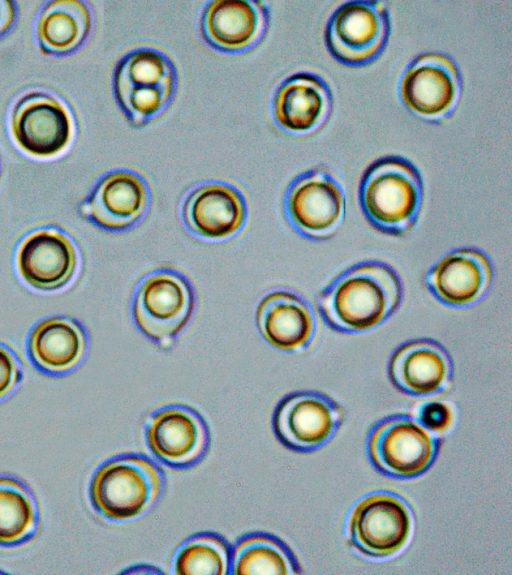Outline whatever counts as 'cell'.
Wrapping results in <instances>:
<instances>
[{
  "label": "cell",
  "instance_id": "obj_1",
  "mask_svg": "<svg viewBox=\"0 0 512 575\" xmlns=\"http://www.w3.org/2000/svg\"><path fill=\"white\" fill-rule=\"evenodd\" d=\"M404 287L398 273L380 261L356 264L337 276L319 294L325 323L348 334L373 330L401 305Z\"/></svg>",
  "mask_w": 512,
  "mask_h": 575
},
{
  "label": "cell",
  "instance_id": "obj_2",
  "mask_svg": "<svg viewBox=\"0 0 512 575\" xmlns=\"http://www.w3.org/2000/svg\"><path fill=\"white\" fill-rule=\"evenodd\" d=\"M359 203L366 220L381 233L402 237L416 226L424 202V182L407 158L383 156L363 172Z\"/></svg>",
  "mask_w": 512,
  "mask_h": 575
},
{
  "label": "cell",
  "instance_id": "obj_3",
  "mask_svg": "<svg viewBox=\"0 0 512 575\" xmlns=\"http://www.w3.org/2000/svg\"><path fill=\"white\" fill-rule=\"evenodd\" d=\"M177 88L174 64L163 52L136 48L117 63L113 89L118 105L129 122L143 127L171 102Z\"/></svg>",
  "mask_w": 512,
  "mask_h": 575
},
{
  "label": "cell",
  "instance_id": "obj_4",
  "mask_svg": "<svg viewBox=\"0 0 512 575\" xmlns=\"http://www.w3.org/2000/svg\"><path fill=\"white\" fill-rule=\"evenodd\" d=\"M162 478L155 465L142 458L111 459L97 469L90 483V500L102 516L128 521L142 515L158 498Z\"/></svg>",
  "mask_w": 512,
  "mask_h": 575
},
{
  "label": "cell",
  "instance_id": "obj_5",
  "mask_svg": "<svg viewBox=\"0 0 512 575\" xmlns=\"http://www.w3.org/2000/svg\"><path fill=\"white\" fill-rule=\"evenodd\" d=\"M390 34V13L384 2L353 0L332 12L325 25L324 43L336 61L358 68L380 57Z\"/></svg>",
  "mask_w": 512,
  "mask_h": 575
},
{
  "label": "cell",
  "instance_id": "obj_6",
  "mask_svg": "<svg viewBox=\"0 0 512 575\" xmlns=\"http://www.w3.org/2000/svg\"><path fill=\"white\" fill-rule=\"evenodd\" d=\"M195 305L187 279L171 269H158L137 287L132 314L138 329L162 349L171 347L190 321Z\"/></svg>",
  "mask_w": 512,
  "mask_h": 575
},
{
  "label": "cell",
  "instance_id": "obj_7",
  "mask_svg": "<svg viewBox=\"0 0 512 575\" xmlns=\"http://www.w3.org/2000/svg\"><path fill=\"white\" fill-rule=\"evenodd\" d=\"M399 94L414 116L431 124H441L454 115L462 98L461 71L445 54L422 53L404 70Z\"/></svg>",
  "mask_w": 512,
  "mask_h": 575
},
{
  "label": "cell",
  "instance_id": "obj_8",
  "mask_svg": "<svg viewBox=\"0 0 512 575\" xmlns=\"http://www.w3.org/2000/svg\"><path fill=\"white\" fill-rule=\"evenodd\" d=\"M439 439L417 420L397 415L379 422L368 439L373 465L383 474L412 479L424 474L434 463Z\"/></svg>",
  "mask_w": 512,
  "mask_h": 575
},
{
  "label": "cell",
  "instance_id": "obj_9",
  "mask_svg": "<svg viewBox=\"0 0 512 575\" xmlns=\"http://www.w3.org/2000/svg\"><path fill=\"white\" fill-rule=\"evenodd\" d=\"M285 210L291 225L302 236L325 240L332 237L344 221L345 192L327 169L312 168L291 182Z\"/></svg>",
  "mask_w": 512,
  "mask_h": 575
},
{
  "label": "cell",
  "instance_id": "obj_10",
  "mask_svg": "<svg viewBox=\"0 0 512 575\" xmlns=\"http://www.w3.org/2000/svg\"><path fill=\"white\" fill-rule=\"evenodd\" d=\"M348 530L350 542L359 552L372 558H387L406 546L413 530V516L402 498L377 492L354 507Z\"/></svg>",
  "mask_w": 512,
  "mask_h": 575
},
{
  "label": "cell",
  "instance_id": "obj_11",
  "mask_svg": "<svg viewBox=\"0 0 512 575\" xmlns=\"http://www.w3.org/2000/svg\"><path fill=\"white\" fill-rule=\"evenodd\" d=\"M11 132L27 154L51 158L68 148L74 128L71 114L63 103L49 95L31 93L16 105Z\"/></svg>",
  "mask_w": 512,
  "mask_h": 575
},
{
  "label": "cell",
  "instance_id": "obj_12",
  "mask_svg": "<svg viewBox=\"0 0 512 575\" xmlns=\"http://www.w3.org/2000/svg\"><path fill=\"white\" fill-rule=\"evenodd\" d=\"M342 421L343 411L334 400L320 393L300 392L278 405L274 431L286 447L312 451L332 439Z\"/></svg>",
  "mask_w": 512,
  "mask_h": 575
},
{
  "label": "cell",
  "instance_id": "obj_13",
  "mask_svg": "<svg viewBox=\"0 0 512 575\" xmlns=\"http://www.w3.org/2000/svg\"><path fill=\"white\" fill-rule=\"evenodd\" d=\"M492 281L490 259L475 248H459L447 253L425 276L431 294L452 308H466L481 301Z\"/></svg>",
  "mask_w": 512,
  "mask_h": 575
},
{
  "label": "cell",
  "instance_id": "obj_14",
  "mask_svg": "<svg viewBox=\"0 0 512 575\" xmlns=\"http://www.w3.org/2000/svg\"><path fill=\"white\" fill-rule=\"evenodd\" d=\"M150 200L146 180L127 169L112 171L95 186L81 205V213L96 226L108 231H122L137 223Z\"/></svg>",
  "mask_w": 512,
  "mask_h": 575
},
{
  "label": "cell",
  "instance_id": "obj_15",
  "mask_svg": "<svg viewBox=\"0 0 512 575\" xmlns=\"http://www.w3.org/2000/svg\"><path fill=\"white\" fill-rule=\"evenodd\" d=\"M334 98L320 75L301 71L285 78L277 88L273 113L277 124L297 136L312 135L328 122Z\"/></svg>",
  "mask_w": 512,
  "mask_h": 575
},
{
  "label": "cell",
  "instance_id": "obj_16",
  "mask_svg": "<svg viewBox=\"0 0 512 575\" xmlns=\"http://www.w3.org/2000/svg\"><path fill=\"white\" fill-rule=\"evenodd\" d=\"M78 267L76 246L64 233L55 229H40L18 246L16 268L29 286L54 291L68 284Z\"/></svg>",
  "mask_w": 512,
  "mask_h": 575
},
{
  "label": "cell",
  "instance_id": "obj_17",
  "mask_svg": "<svg viewBox=\"0 0 512 575\" xmlns=\"http://www.w3.org/2000/svg\"><path fill=\"white\" fill-rule=\"evenodd\" d=\"M393 385L413 396H431L453 383L454 365L447 350L432 339L411 340L398 347L388 364Z\"/></svg>",
  "mask_w": 512,
  "mask_h": 575
},
{
  "label": "cell",
  "instance_id": "obj_18",
  "mask_svg": "<svg viewBox=\"0 0 512 575\" xmlns=\"http://www.w3.org/2000/svg\"><path fill=\"white\" fill-rule=\"evenodd\" d=\"M183 218L196 235L223 240L235 235L247 218L243 194L224 182H209L195 188L183 205Z\"/></svg>",
  "mask_w": 512,
  "mask_h": 575
},
{
  "label": "cell",
  "instance_id": "obj_19",
  "mask_svg": "<svg viewBox=\"0 0 512 575\" xmlns=\"http://www.w3.org/2000/svg\"><path fill=\"white\" fill-rule=\"evenodd\" d=\"M256 320L264 339L287 352L307 349L317 334V317L312 307L286 290L265 295L257 307Z\"/></svg>",
  "mask_w": 512,
  "mask_h": 575
},
{
  "label": "cell",
  "instance_id": "obj_20",
  "mask_svg": "<svg viewBox=\"0 0 512 575\" xmlns=\"http://www.w3.org/2000/svg\"><path fill=\"white\" fill-rule=\"evenodd\" d=\"M267 8L261 2L215 0L201 18L206 41L225 52H240L259 41L267 25Z\"/></svg>",
  "mask_w": 512,
  "mask_h": 575
},
{
  "label": "cell",
  "instance_id": "obj_21",
  "mask_svg": "<svg viewBox=\"0 0 512 575\" xmlns=\"http://www.w3.org/2000/svg\"><path fill=\"white\" fill-rule=\"evenodd\" d=\"M146 439L150 450L162 461L184 466L196 461L207 443L201 419L191 410L170 406L149 420Z\"/></svg>",
  "mask_w": 512,
  "mask_h": 575
},
{
  "label": "cell",
  "instance_id": "obj_22",
  "mask_svg": "<svg viewBox=\"0 0 512 575\" xmlns=\"http://www.w3.org/2000/svg\"><path fill=\"white\" fill-rule=\"evenodd\" d=\"M27 348L31 361L39 370L61 375L81 362L87 339L77 322L65 317H50L34 326Z\"/></svg>",
  "mask_w": 512,
  "mask_h": 575
},
{
  "label": "cell",
  "instance_id": "obj_23",
  "mask_svg": "<svg viewBox=\"0 0 512 575\" xmlns=\"http://www.w3.org/2000/svg\"><path fill=\"white\" fill-rule=\"evenodd\" d=\"M92 16L84 2L58 0L42 12L37 34L40 46L48 54H66L78 48L89 35Z\"/></svg>",
  "mask_w": 512,
  "mask_h": 575
},
{
  "label": "cell",
  "instance_id": "obj_24",
  "mask_svg": "<svg viewBox=\"0 0 512 575\" xmlns=\"http://www.w3.org/2000/svg\"><path fill=\"white\" fill-rule=\"evenodd\" d=\"M39 528V506L30 489L16 478L0 476V547L23 546Z\"/></svg>",
  "mask_w": 512,
  "mask_h": 575
},
{
  "label": "cell",
  "instance_id": "obj_25",
  "mask_svg": "<svg viewBox=\"0 0 512 575\" xmlns=\"http://www.w3.org/2000/svg\"><path fill=\"white\" fill-rule=\"evenodd\" d=\"M296 568L289 551L264 535L242 539L233 552L232 573L236 575H290L298 573Z\"/></svg>",
  "mask_w": 512,
  "mask_h": 575
},
{
  "label": "cell",
  "instance_id": "obj_26",
  "mask_svg": "<svg viewBox=\"0 0 512 575\" xmlns=\"http://www.w3.org/2000/svg\"><path fill=\"white\" fill-rule=\"evenodd\" d=\"M229 566L226 543L214 535H199L178 551L174 569L180 575H225Z\"/></svg>",
  "mask_w": 512,
  "mask_h": 575
},
{
  "label": "cell",
  "instance_id": "obj_27",
  "mask_svg": "<svg viewBox=\"0 0 512 575\" xmlns=\"http://www.w3.org/2000/svg\"><path fill=\"white\" fill-rule=\"evenodd\" d=\"M452 416V411L447 404L428 401L419 407L417 421L430 432L442 433L451 426Z\"/></svg>",
  "mask_w": 512,
  "mask_h": 575
},
{
  "label": "cell",
  "instance_id": "obj_28",
  "mask_svg": "<svg viewBox=\"0 0 512 575\" xmlns=\"http://www.w3.org/2000/svg\"><path fill=\"white\" fill-rule=\"evenodd\" d=\"M23 377L21 364L15 353L0 344V400L9 396Z\"/></svg>",
  "mask_w": 512,
  "mask_h": 575
},
{
  "label": "cell",
  "instance_id": "obj_29",
  "mask_svg": "<svg viewBox=\"0 0 512 575\" xmlns=\"http://www.w3.org/2000/svg\"><path fill=\"white\" fill-rule=\"evenodd\" d=\"M15 9L10 1L0 0V35L5 33L13 24Z\"/></svg>",
  "mask_w": 512,
  "mask_h": 575
}]
</instances>
